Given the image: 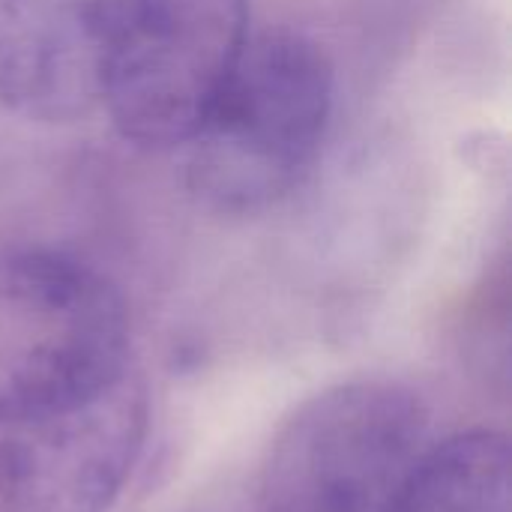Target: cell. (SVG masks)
<instances>
[{
  "instance_id": "4",
  "label": "cell",
  "mask_w": 512,
  "mask_h": 512,
  "mask_svg": "<svg viewBox=\"0 0 512 512\" xmlns=\"http://www.w3.org/2000/svg\"><path fill=\"white\" fill-rule=\"evenodd\" d=\"M249 42V0H120L102 105L147 150L183 147Z\"/></svg>"
},
{
  "instance_id": "7",
  "label": "cell",
  "mask_w": 512,
  "mask_h": 512,
  "mask_svg": "<svg viewBox=\"0 0 512 512\" xmlns=\"http://www.w3.org/2000/svg\"><path fill=\"white\" fill-rule=\"evenodd\" d=\"M510 501V444L474 429L423 450L387 512H510Z\"/></svg>"
},
{
  "instance_id": "1",
  "label": "cell",
  "mask_w": 512,
  "mask_h": 512,
  "mask_svg": "<svg viewBox=\"0 0 512 512\" xmlns=\"http://www.w3.org/2000/svg\"><path fill=\"white\" fill-rule=\"evenodd\" d=\"M333 114V66L312 39L276 30L240 60L183 141L189 192L216 213H261L315 168Z\"/></svg>"
},
{
  "instance_id": "5",
  "label": "cell",
  "mask_w": 512,
  "mask_h": 512,
  "mask_svg": "<svg viewBox=\"0 0 512 512\" xmlns=\"http://www.w3.org/2000/svg\"><path fill=\"white\" fill-rule=\"evenodd\" d=\"M147 387L129 372L111 384L0 423V504L6 512H108L147 438Z\"/></svg>"
},
{
  "instance_id": "6",
  "label": "cell",
  "mask_w": 512,
  "mask_h": 512,
  "mask_svg": "<svg viewBox=\"0 0 512 512\" xmlns=\"http://www.w3.org/2000/svg\"><path fill=\"white\" fill-rule=\"evenodd\" d=\"M120 0H0V102L39 123L102 105Z\"/></svg>"
},
{
  "instance_id": "3",
  "label": "cell",
  "mask_w": 512,
  "mask_h": 512,
  "mask_svg": "<svg viewBox=\"0 0 512 512\" xmlns=\"http://www.w3.org/2000/svg\"><path fill=\"white\" fill-rule=\"evenodd\" d=\"M423 402L390 381H354L312 396L276 435L264 512H387L426 444Z\"/></svg>"
},
{
  "instance_id": "2",
  "label": "cell",
  "mask_w": 512,
  "mask_h": 512,
  "mask_svg": "<svg viewBox=\"0 0 512 512\" xmlns=\"http://www.w3.org/2000/svg\"><path fill=\"white\" fill-rule=\"evenodd\" d=\"M129 372V315L93 267L0 252V423L75 402Z\"/></svg>"
}]
</instances>
